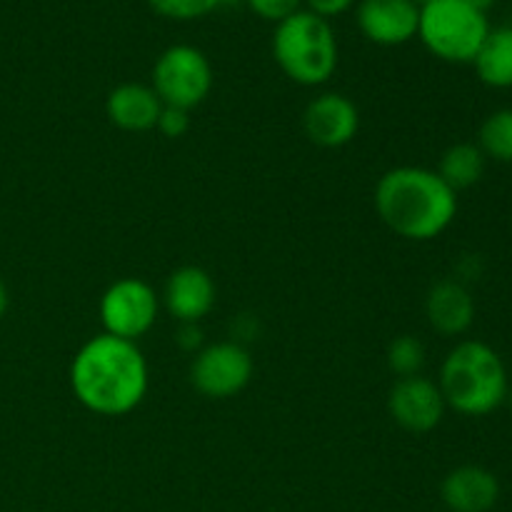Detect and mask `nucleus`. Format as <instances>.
<instances>
[{
    "mask_svg": "<svg viewBox=\"0 0 512 512\" xmlns=\"http://www.w3.org/2000/svg\"><path fill=\"white\" fill-rule=\"evenodd\" d=\"M70 388L85 410L120 418L133 413L148 393V360L138 343L100 333L75 353Z\"/></svg>",
    "mask_w": 512,
    "mask_h": 512,
    "instance_id": "f257e3e1",
    "label": "nucleus"
},
{
    "mask_svg": "<svg viewBox=\"0 0 512 512\" xmlns=\"http://www.w3.org/2000/svg\"><path fill=\"white\" fill-rule=\"evenodd\" d=\"M375 210L398 238L428 243L440 238L458 215V193L438 170L400 165L375 185Z\"/></svg>",
    "mask_w": 512,
    "mask_h": 512,
    "instance_id": "f03ea898",
    "label": "nucleus"
},
{
    "mask_svg": "<svg viewBox=\"0 0 512 512\" xmlns=\"http://www.w3.org/2000/svg\"><path fill=\"white\" fill-rule=\"evenodd\" d=\"M438 388L445 405L465 418L495 413L508 400L510 380L505 360L483 340H463L445 355Z\"/></svg>",
    "mask_w": 512,
    "mask_h": 512,
    "instance_id": "7ed1b4c3",
    "label": "nucleus"
},
{
    "mask_svg": "<svg viewBox=\"0 0 512 512\" xmlns=\"http://www.w3.org/2000/svg\"><path fill=\"white\" fill-rule=\"evenodd\" d=\"M273 58L293 83L308 88L328 83L338 70L340 58L330 20L310 10H298L280 20L273 33Z\"/></svg>",
    "mask_w": 512,
    "mask_h": 512,
    "instance_id": "20e7f679",
    "label": "nucleus"
},
{
    "mask_svg": "<svg viewBox=\"0 0 512 512\" xmlns=\"http://www.w3.org/2000/svg\"><path fill=\"white\" fill-rule=\"evenodd\" d=\"M488 33V13L468 0H430L420 5L418 38L445 63H473Z\"/></svg>",
    "mask_w": 512,
    "mask_h": 512,
    "instance_id": "39448f33",
    "label": "nucleus"
},
{
    "mask_svg": "<svg viewBox=\"0 0 512 512\" xmlns=\"http://www.w3.org/2000/svg\"><path fill=\"white\" fill-rule=\"evenodd\" d=\"M160 103L168 108L193 110L213 88V65L195 45H170L153 65V85Z\"/></svg>",
    "mask_w": 512,
    "mask_h": 512,
    "instance_id": "423d86ee",
    "label": "nucleus"
},
{
    "mask_svg": "<svg viewBox=\"0 0 512 512\" xmlns=\"http://www.w3.org/2000/svg\"><path fill=\"white\" fill-rule=\"evenodd\" d=\"M160 298L153 285L140 278H120L103 293L98 305L105 333L135 343L158 320Z\"/></svg>",
    "mask_w": 512,
    "mask_h": 512,
    "instance_id": "0eeeda50",
    "label": "nucleus"
},
{
    "mask_svg": "<svg viewBox=\"0 0 512 512\" xmlns=\"http://www.w3.org/2000/svg\"><path fill=\"white\" fill-rule=\"evenodd\" d=\"M253 355L235 340L205 345L190 365V383L200 395L213 400L235 398L253 378Z\"/></svg>",
    "mask_w": 512,
    "mask_h": 512,
    "instance_id": "6e6552de",
    "label": "nucleus"
},
{
    "mask_svg": "<svg viewBox=\"0 0 512 512\" xmlns=\"http://www.w3.org/2000/svg\"><path fill=\"white\" fill-rule=\"evenodd\" d=\"M448 410L438 383L423 373L413 378H398L388 393V413L395 423L410 433H430L443 423Z\"/></svg>",
    "mask_w": 512,
    "mask_h": 512,
    "instance_id": "1a4fd4ad",
    "label": "nucleus"
},
{
    "mask_svg": "<svg viewBox=\"0 0 512 512\" xmlns=\"http://www.w3.org/2000/svg\"><path fill=\"white\" fill-rule=\"evenodd\" d=\"M355 20L370 43L393 48L418 38L420 5L413 0H360Z\"/></svg>",
    "mask_w": 512,
    "mask_h": 512,
    "instance_id": "9d476101",
    "label": "nucleus"
},
{
    "mask_svg": "<svg viewBox=\"0 0 512 512\" xmlns=\"http://www.w3.org/2000/svg\"><path fill=\"white\" fill-rule=\"evenodd\" d=\"M303 130L320 148H343L360 130L358 105L343 93L318 95L305 108Z\"/></svg>",
    "mask_w": 512,
    "mask_h": 512,
    "instance_id": "9b49d317",
    "label": "nucleus"
},
{
    "mask_svg": "<svg viewBox=\"0 0 512 512\" xmlns=\"http://www.w3.org/2000/svg\"><path fill=\"white\" fill-rule=\"evenodd\" d=\"M165 310L183 323H200L215 308V283L208 270L183 265L173 270L163 290Z\"/></svg>",
    "mask_w": 512,
    "mask_h": 512,
    "instance_id": "f8f14e48",
    "label": "nucleus"
},
{
    "mask_svg": "<svg viewBox=\"0 0 512 512\" xmlns=\"http://www.w3.org/2000/svg\"><path fill=\"white\" fill-rule=\"evenodd\" d=\"M440 498L453 512H488L498 503L500 483L483 465H460L445 475Z\"/></svg>",
    "mask_w": 512,
    "mask_h": 512,
    "instance_id": "ddd939ff",
    "label": "nucleus"
},
{
    "mask_svg": "<svg viewBox=\"0 0 512 512\" xmlns=\"http://www.w3.org/2000/svg\"><path fill=\"white\" fill-rule=\"evenodd\" d=\"M425 315L435 333L458 338L473 328L475 300L458 280H438L425 298Z\"/></svg>",
    "mask_w": 512,
    "mask_h": 512,
    "instance_id": "4468645a",
    "label": "nucleus"
},
{
    "mask_svg": "<svg viewBox=\"0 0 512 512\" xmlns=\"http://www.w3.org/2000/svg\"><path fill=\"white\" fill-rule=\"evenodd\" d=\"M163 103L150 85L123 83L113 88L105 100V115L115 128L125 133H145L158 125Z\"/></svg>",
    "mask_w": 512,
    "mask_h": 512,
    "instance_id": "2eb2a0df",
    "label": "nucleus"
},
{
    "mask_svg": "<svg viewBox=\"0 0 512 512\" xmlns=\"http://www.w3.org/2000/svg\"><path fill=\"white\" fill-rule=\"evenodd\" d=\"M473 68L488 88H512V25L490 28L488 38L475 55Z\"/></svg>",
    "mask_w": 512,
    "mask_h": 512,
    "instance_id": "dca6fc26",
    "label": "nucleus"
},
{
    "mask_svg": "<svg viewBox=\"0 0 512 512\" xmlns=\"http://www.w3.org/2000/svg\"><path fill=\"white\" fill-rule=\"evenodd\" d=\"M485 165H488V158L478 148V143H455L440 158L438 175L455 193H460L483 180Z\"/></svg>",
    "mask_w": 512,
    "mask_h": 512,
    "instance_id": "f3484780",
    "label": "nucleus"
},
{
    "mask_svg": "<svg viewBox=\"0 0 512 512\" xmlns=\"http://www.w3.org/2000/svg\"><path fill=\"white\" fill-rule=\"evenodd\" d=\"M478 148L485 158L512 163V108H500L485 118L478 133Z\"/></svg>",
    "mask_w": 512,
    "mask_h": 512,
    "instance_id": "a211bd4d",
    "label": "nucleus"
},
{
    "mask_svg": "<svg viewBox=\"0 0 512 512\" xmlns=\"http://www.w3.org/2000/svg\"><path fill=\"white\" fill-rule=\"evenodd\" d=\"M388 368L398 378H413L423 373L425 365V345L413 335H400L388 345Z\"/></svg>",
    "mask_w": 512,
    "mask_h": 512,
    "instance_id": "6ab92c4d",
    "label": "nucleus"
},
{
    "mask_svg": "<svg viewBox=\"0 0 512 512\" xmlns=\"http://www.w3.org/2000/svg\"><path fill=\"white\" fill-rule=\"evenodd\" d=\"M150 8L170 20H198L220 8V0H148Z\"/></svg>",
    "mask_w": 512,
    "mask_h": 512,
    "instance_id": "aec40b11",
    "label": "nucleus"
},
{
    "mask_svg": "<svg viewBox=\"0 0 512 512\" xmlns=\"http://www.w3.org/2000/svg\"><path fill=\"white\" fill-rule=\"evenodd\" d=\"M245 3L255 15H260L263 20H273V23H280V20L303 10L300 8L303 0H245Z\"/></svg>",
    "mask_w": 512,
    "mask_h": 512,
    "instance_id": "412c9836",
    "label": "nucleus"
},
{
    "mask_svg": "<svg viewBox=\"0 0 512 512\" xmlns=\"http://www.w3.org/2000/svg\"><path fill=\"white\" fill-rule=\"evenodd\" d=\"M155 128H158L165 138H183L190 130V110L168 108V105H163Z\"/></svg>",
    "mask_w": 512,
    "mask_h": 512,
    "instance_id": "4be33fe9",
    "label": "nucleus"
},
{
    "mask_svg": "<svg viewBox=\"0 0 512 512\" xmlns=\"http://www.w3.org/2000/svg\"><path fill=\"white\" fill-rule=\"evenodd\" d=\"M303 3L308 5L310 13L330 20V18H335V15L348 13V10L355 5V0H303Z\"/></svg>",
    "mask_w": 512,
    "mask_h": 512,
    "instance_id": "5701e85b",
    "label": "nucleus"
},
{
    "mask_svg": "<svg viewBox=\"0 0 512 512\" xmlns=\"http://www.w3.org/2000/svg\"><path fill=\"white\" fill-rule=\"evenodd\" d=\"M203 343V333H200L198 323H183L180 325V348L195 350Z\"/></svg>",
    "mask_w": 512,
    "mask_h": 512,
    "instance_id": "b1692460",
    "label": "nucleus"
},
{
    "mask_svg": "<svg viewBox=\"0 0 512 512\" xmlns=\"http://www.w3.org/2000/svg\"><path fill=\"white\" fill-rule=\"evenodd\" d=\"M8 305H10V295H8V288H5L3 278H0V318H3V315L8 313Z\"/></svg>",
    "mask_w": 512,
    "mask_h": 512,
    "instance_id": "393cba45",
    "label": "nucleus"
},
{
    "mask_svg": "<svg viewBox=\"0 0 512 512\" xmlns=\"http://www.w3.org/2000/svg\"><path fill=\"white\" fill-rule=\"evenodd\" d=\"M468 3L475 5V8H480V10H483V13H488V10L493 8V5L498 3V0H468Z\"/></svg>",
    "mask_w": 512,
    "mask_h": 512,
    "instance_id": "a878e982",
    "label": "nucleus"
},
{
    "mask_svg": "<svg viewBox=\"0 0 512 512\" xmlns=\"http://www.w3.org/2000/svg\"><path fill=\"white\" fill-rule=\"evenodd\" d=\"M233 3H240V0H220V5H233Z\"/></svg>",
    "mask_w": 512,
    "mask_h": 512,
    "instance_id": "bb28decb",
    "label": "nucleus"
},
{
    "mask_svg": "<svg viewBox=\"0 0 512 512\" xmlns=\"http://www.w3.org/2000/svg\"><path fill=\"white\" fill-rule=\"evenodd\" d=\"M415 5H425V3H430V0H413Z\"/></svg>",
    "mask_w": 512,
    "mask_h": 512,
    "instance_id": "cd10ccee",
    "label": "nucleus"
},
{
    "mask_svg": "<svg viewBox=\"0 0 512 512\" xmlns=\"http://www.w3.org/2000/svg\"><path fill=\"white\" fill-rule=\"evenodd\" d=\"M508 400H510V405H512V388H510V393H508Z\"/></svg>",
    "mask_w": 512,
    "mask_h": 512,
    "instance_id": "c85d7f7f",
    "label": "nucleus"
}]
</instances>
